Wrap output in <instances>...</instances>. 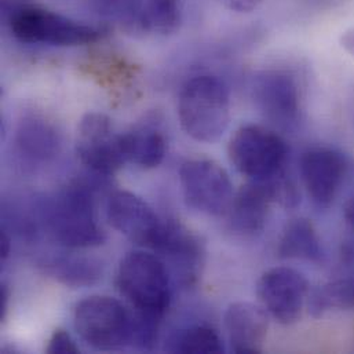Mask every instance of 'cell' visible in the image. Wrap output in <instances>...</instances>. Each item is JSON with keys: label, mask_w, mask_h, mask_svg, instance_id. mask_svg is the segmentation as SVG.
<instances>
[{"label": "cell", "mask_w": 354, "mask_h": 354, "mask_svg": "<svg viewBox=\"0 0 354 354\" xmlns=\"http://www.w3.org/2000/svg\"><path fill=\"white\" fill-rule=\"evenodd\" d=\"M178 118L192 140L204 144L219 141L230 123V97L225 83L211 75L187 80L179 93Z\"/></svg>", "instance_id": "1"}, {"label": "cell", "mask_w": 354, "mask_h": 354, "mask_svg": "<svg viewBox=\"0 0 354 354\" xmlns=\"http://www.w3.org/2000/svg\"><path fill=\"white\" fill-rule=\"evenodd\" d=\"M116 284L137 313L163 319L171 302V277L159 257L145 251L129 252L119 265Z\"/></svg>", "instance_id": "2"}, {"label": "cell", "mask_w": 354, "mask_h": 354, "mask_svg": "<svg viewBox=\"0 0 354 354\" xmlns=\"http://www.w3.org/2000/svg\"><path fill=\"white\" fill-rule=\"evenodd\" d=\"M46 226L68 248L95 247L105 239L97 222L93 190L84 183H73L51 200L46 208Z\"/></svg>", "instance_id": "3"}, {"label": "cell", "mask_w": 354, "mask_h": 354, "mask_svg": "<svg viewBox=\"0 0 354 354\" xmlns=\"http://www.w3.org/2000/svg\"><path fill=\"white\" fill-rule=\"evenodd\" d=\"M14 37L28 44L59 47L86 46L98 41L102 30L37 6H19L8 17Z\"/></svg>", "instance_id": "4"}, {"label": "cell", "mask_w": 354, "mask_h": 354, "mask_svg": "<svg viewBox=\"0 0 354 354\" xmlns=\"http://www.w3.org/2000/svg\"><path fill=\"white\" fill-rule=\"evenodd\" d=\"M227 155L241 176L250 180H269L286 173L288 148L277 133L248 124L234 131Z\"/></svg>", "instance_id": "5"}, {"label": "cell", "mask_w": 354, "mask_h": 354, "mask_svg": "<svg viewBox=\"0 0 354 354\" xmlns=\"http://www.w3.org/2000/svg\"><path fill=\"white\" fill-rule=\"evenodd\" d=\"M73 324L80 338L97 351H116L131 342V315L109 297L94 295L79 302Z\"/></svg>", "instance_id": "6"}, {"label": "cell", "mask_w": 354, "mask_h": 354, "mask_svg": "<svg viewBox=\"0 0 354 354\" xmlns=\"http://www.w3.org/2000/svg\"><path fill=\"white\" fill-rule=\"evenodd\" d=\"M179 183L185 201L193 209L211 215H227L233 197V183L227 171L209 159H190L179 169Z\"/></svg>", "instance_id": "7"}, {"label": "cell", "mask_w": 354, "mask_h": 354, "mask_svg": "<svg viewBox=\"0 0 354 354\" xmlns=\"http://www.w3.org/2000/svg\"><path fill=\"white\" fill-rule=\"evenodd\" d=\"M76 153L87 169L100 176H112L127 163L123 134H118L112 120L98 112L87 113L80 120Z\"/></svg>", "instance_id": "8"}, {"label": "cell", "mask_w": 354, "mask_h": 354, "mask_svg": "<svg viewBox=\"0 0 354 354\" xmlns=\"http://www.w3.org/2000/svg\"><path fill=\"white\" fill-rule=\"evenodd\" d=\"M262 308L277 323L290 326L299 320L309 295V283L304 273L288 266L266 270L257 284Z\"/></svg>", "instance_id": "9"}, {"label": "cell", "mask_w": 354, "mask_h": 354, "mask_svg": "<svg viewBox=\"0 0 354 354\" xmlns=\"http://www.w3.org/2000/svg\"><path fill=\"white\" fill-rule=\"evenodd\" d=\"M252 98L261 113L274 126L291 130L301 120V90L295 77L281 71H266L252 82Z\"/></svg>", "instance_id": "10"}, {"label": "cell", "mask_w": 354, "mask_h": 354, "mask_svg": "<svg viewBox=\"0 0 354 354\" xmlns=\"http://www.w3.org/2000/svg\"><path fill=\"white\" fill-rule=\"evenodd\" d=\"M109 223L130 241L155 250L160 241L166 222L140 196L127 192H115L106 205Z\"/></svg>", "instance_id": "11"}, {"label": "cell", "mask_w": 354, "mask_h": 354, "mask_svg": "<svg viewBox=\"0 0 354 354\" xmlns=\"http://www.w3.org/2000/svg\"><path fill=\"white\" fill-rule=\"evenodd\" d=\"M304 185L310 198L319 207H330L337 198L348 171L342 153L330 148L306 151L299 160Z\"/></svg>", "instance_id": "12"}, {"label": "cell", "mask_w": 354, "mask_h": 354, "mask_svg": "<svg viewBox=\"0 0 354 354\" xmlns=\"http://www.w3.org/2000/svg\"><path fill=\"white\" fill-rule=\"evenodd\" d=\"M153 251L167 258L182 286L190 287L197 283L204 263V247L200 239L179 222H166L160 241Z\"/></svg>", "instance_id": "13"}, {"label": "cell", "mask_w": 354, "mask_h": 354, "mask_svg": "<svg viewBox=\"0 0 354 354\" xmlns=\"http://www.w3.org/2000/svg\"><path fill=\"white\" fill-rule=\"evenodd\" d=\"M273 203L274 197L268 180H250L233 197L227 212L230 230L244 237L261 233Z\"/></svg>", "instance_id": "14"}, {"label": "cell", "mask_w": 354, "mask_h": 354, "mask_svg": "<svg viewBox=\"0 0 354 354\" xmlns=\"http://www.w3.org/2000/svg\"><path fill=\"white\" fill-rule=\"evenodd\" d=\"M225 327L234 353H261L268 337V312L250 302L230 304L225 312Z\"/></svg>", "instance_id": "15"}, {"label": "cell", "mask_w": 354, "mask_h": 354, "mask_svg": "<svg viewBox=\"0 0 354 354\" xmlns=\"http://www.w3.org/2000/svg\"><path fill=\"white\" fill-rule=\"evenodd\" d=\"M123 149L127 162L141 169H155L167 155V140L158 127L142 124L123 134Z\"/></svg>", "instance_id": "16"}, {"label": "cell", "mask_w": 354, "mask_h": 354, "mask_svg": "<svg viewBox=\"0 0 354 354\" xmlns=\"http://www.w3.org/2000/svg\"><path fill=\"white\" fill-rule=\"evenodd\" d=\"M279 255L287 259L322 262L324 250L315 225L306 218L290 221L279 241Z\"/></svg>", "instance_id": "17"}, {"label": "cell", "mask_w": 354, "mask_h": 354, "mask_svg": "<svg viewBox=\"0 0 354 354\" xmlns=\"http://www.w3.org/2000/svg\"><path fill=\"white\" fill-rule=\"evenodd\" d=\"M17 144L26 156L47 160L58 152L59 136L51 124L35 118L21 123L17 133Z\"/></svg>", "instance_id": "18"}, {"label": "cell", "mask_w": 354, "mask_h": 354, "mask_svg": "<svg viewBox=\"0 0 354 354\" xmlns=\"http://www.w3.org/2000/svg\"><path fill=\"white\" fill-rule=\"evenodd\" d=\"M137 24L159 35L177 32L182 24L180 0H142Z\"/></svg>", "instance_id": "19"}, {"label": "cell", "mask_w": 354, "mask_h": 354, "mask_svg": "<svg viewBox=\"0 0 354 354\" xmlns=\"http://www.w3.org/2000/svg\"><path fill=\"white\" fill-rule=\"evenodd\" d=\"M48 266L55 279L72 287L90 286L102 274L101 263L88 258H57Z\"/></svg>", "instance_id": "20"}, {"label": "cell", "mask_w": 354, "mask_h": 354, "mask_svg": "<svg viewBox=\"0 0 354 354\" xmlns=\"http://www.w3.org/2000/svg\"><path fill=\"white\" fill-rule=\"evenodd\" d=\"M331 309H354V279H344L324 284L310 297V310L322 316Z\"/></svg>", "instance_id": "21"}, {"label": "cell", "mask_w": 354, "mask_h": 354, "mask_svg": "<svg viewBox=\"0 0 354 354\" xmlns=\"http://www.w3.org/2000/svg\"><path fill=\"white\" fill-rule=\"evenodd\" d=\"M173 351L179 353H222L225 348L214 328L193 326L178 334Z\"/></svg>", "instance_id": "22"}, {"label": "cell", "mask_w": 354, "mask_h": 354, "mask_svg": "<svg viewBox=\"0 0 354 354\" xmlns=\"http://www.w3.org/2000/svg\"><path fill=\"white\" fill-rule=\"evenodd\" d=\"M142 0H101L106 11L126 19H137Z\"/></svg>", "instance_id": "23"}, {"label": "cell", "mask_w": 354, "mask_h": 354, "mask_svg": "<svg viewBox=\"0 0 354 354\" xmlns=\"http://www.w3.org/2000/svg\"><path fill=\"white\" fill-rule=\"evenodd\" d=\"M47 353L51 354H77L80 353L79 348L71 338V335L64 330H57L47 345Z\"/></svg>", "instance_id": "24"}, {"label": "cell", "mask_w": 354, "mask_h": 354, "mask_svg": "<svg viewBox=\"0 0 354 354\" xmlns=\"http://www.w3.org/2000/svg\"><path fill=\"white\" fill-rule=\"evenodd\" d=\"M222 6L237 12H251L258 8L262 0H218Z\"/></svg>", "instance_id": "25"}, {"label": "cell", "mask_w": 354, "mask_h": 354, "mask_svg": "<svg viewBox=\"0 0 354 354\" xmlns=\"http://www.w3.org/2000/svg\"><path fill=\"white\" fill-rule=\"evenodd\" d=\"M341 46L348 51L351 55L354 57V28L348 29L342 36H341Z\"/></svg>", "instance_id": "26"}, {"label": "cell", "mask_w": 354, "mask_h": 354, "mask_svg": "<svg viewBox=\"0 0 354 354\" xmlns=\"http://www.w3.org/2000/svg\"><path fill=\"white\" fill-rule=\"evenodd\" d=\"M8 288L7 286H1L0 288V320H4L6 313H7V308H8Z\"/></svg>", "instance_id": "27"}, {"label": "cell", "mask_w": 354, "mask_h": 354, "mask_svg": "<svg viewBox=\"0 0 354 354\" xmlns=\"http://www.w3.org/2000/svg\"><path fill=\"white\" fill-rule=\"evenodd\" d=\"M344 215H345V219H346L348 226L352 229V232L354 233V198L353 200H351V201L345 205Z\"/></svg>", "instance_id": "28"}, {"label": "cell", "mask_w": 354, "mask_h": 354, "mask_svg": "<svg viewBox=\"0 0 354 354\" xmlns=\"http://www.w3.org/2000/svg\"><path fill=\"white\" fill-rule=\"evenodd\" d=\"M10 254V239L6 232L1 233V258H7Z\"/></svg>", "instance_id": "29"}]
</instances>
